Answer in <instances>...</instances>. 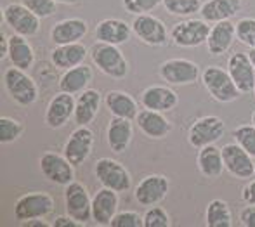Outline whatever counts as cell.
Listing matches in <instances>:
<instances>
[{"mask_svg":"<svg viewBox=\"0 0 255 227\" xmlns=\"http://www.w3.org/2000/svg\"><path fill=\"white\" fill-rule=\"evenodd\" d=\"M141 103L144 108L154 111H172L179 104V96L172 89L163 85H153L141 94Z\"/></svg>","mask_w":255,"mask_h":227,"instance_id":"obj_24","label":"cell"},{"mask_svg":"<svg viewBox=\"0 0 255 227\" xmlns=\"http://www.w3.org/2000/svg\"><path fill=\"white\" fill-rule=\"evenodd\" d=\"M89 24L80 17H70V19L57 21L51 30V40L56 45H66L80 42L87 35Z\"/></svg>","mask_w":255,"mask_h":227,"instance_id":"obj_20","label":"cell"},{"mask_svg":"<svg viewBox=\"0 0 255 227\" xmlns=\"http://www.w3.org/2000/svg\"><path fill=\"white\" fill-rule=\"evenodd\" d=\"M64 187H66L64 189L66 214L82 224H87L89 221H92V198L89 196L87 187L77 181L70 182Z\"/></svg>","mask_w":255,"mask_h":227,"instance_id":"obj_7","label":"cell"},{"mask_svg":"<svg viewBox=\"0 0 255 227\" xmlns=\"http://www.w3.org/2000/svg\"><path fill=\"white\" fill-rule=\"evenodd\" d=\"M94 147V132L87 125H78L64 144V156L73 167H80L91 156Z\"/></svg>","mask_w":255,"mask_h":227,"instance_id":"obj_10","label":"cell"},{"mask_svg":"<svg viewBox=\"0 0 255 227\" xmlns=\"http://www.w3.org/2000/svg\"><path fill=\"white\" fill-rule=\"evenodd\" d=\"M132 140V120L113 116L106 128V142L113 153H125Z\"/></svg>","mask_w":255,"mask_h":227,"instance_id":"obj_23","label":"cell"},{"mask_svg":"<svg viewBox=\"0 0 255 227\" xmlns=\"http://www.w3.org/2000/svg\"><path fill=\"white\" fill-rule=\"evenodd\" d=\"M24 132V125L21 121L14 120L9 116L0 118V140L2 144H10L14 140H17Z\"/></svg>","mask_w":255,"mask_h":227,"instance_id":"obj_34","label":"cell"},{"mask_svg":"<svg viewBox=\"0 0 255 227\" xmlns=\"http://www.w3.org/2000/svg\"><path fill=\"white\" fill-rule=\"evenodd\" d=\"M210 35V26L205 19H186L177 23L170 31V37L177 47L191 49L207 44Z\"/></svg>","mask_w":255,"mask_h":227,"instance_id":"obj_8","label":"cell"},{"mask_svg":"<svg viewBox=\"0 0 255 227\" xmlns=\"http://www.w3.org/2000/svg\"><path fill=\"white\" fill-rule=\"evenodd\" d=\"M2 16L7 26L17 35L30 38L40 31V17L23 3H9L7 7H3Z\"/></svg>","mask_w":255,"mask_h":227,"instance_id":"obj_4","label":"cell"},{"mask_svg":"<svg viewBox=\"0 0 255 227\" xmlns=\"http://www.w3.org/2000/svg\"><path fill=\"white\" fill-rule=\"evenodd\" d=\"M118 210V194L110 187H103L92 198V221L98 226H110Z\"/></svg>","mask_w":255,"mask_h":227,"instance_id":"obj_18","label":"cell"},{"mask_svg":"<svg viewBox=\"0 0 255 227\" xmlns=\"http://www.w3.org/2000/svg\"><path fill=\"white\" fill-rule=\"evenodd\" d=\"M9 59L10 64L19 70H30L35 63V52L30 42L23 35H10L9 37Z\"/></svg>","mask_w":255,"mask_h":227,"instance_id":"obj_29","label":"cell"},{"mask_svg":"<svg viewBox=\"0 0 255 227\" xmlns=\"http://www.w3.org/2000/svg\"><path fill=\"white\" fill-rule=\"evenodd\" d=\"M242 198L247 205H255V181H250L245 187H243Z\"/></svg>","mask_w":255,"mask_h":227,"instance_id":"obj_42","label":"cell"},{"mask_svg":"<svg viewBox=\"0 0 255 227\" xmlns=\"http://www.w3.org/2000/svg\"><path fill=\"white\" fill-rule=\"evenodd\" d=\"M226 132V123L219 116H202L189 127L188 140L193 147L202 149L208 144H215L222 139Z\"/></svg>","mask_w":255,"mask_h":227,"instance_id":"obj_9","label":"cell"},{"mask_svg":"<svg viewBox=\"0 0 255 227\" xmlns=\"http://www.w3.org/2000/svg\"><path fill=\"white\" fill-rule=\"evenodd\" d=\"M160 77L170 85H189L198 80L200 68L189 59H168L160 64Z\"/></svg>","mask_w":255,"mask_h":227,"instance_id":"obj_14","label":"cell"},{"mask_svg":"<svg viewBox=\"0 0 255 227\" xmlns=\"http://www.w3.org/2000/svg\"><path fill=\"white\" fill-rule=\"evenodd\" d=\"M111 227H142L144 221L137 212H120L113 217Z\"/></svg>","mask_w":255,"mask_h":227,"instance_id":"obj_40","label":"cell"},{"mask_svg":"<svg viewBox=\"0 0 255 227\" xmlns=\"http://www.w3.org/2000/svg\"><path fill=\"white\" fill-rule=\"evenodd\" d=\"M38 165H40L42 174L47 181L57 184V186H68L70 182H73V165L70 163V160L64 154L44 153L38 160Z\"/></svg>","mask_w":255,"mask_h":227,"instance_id":"obj_11","label":"cell"},{"mask_svg":"<svg viewBox=\"0 0 255 227\" xmlns=\"http://www.w3.org/2000/svg\"><path fill=\"white\" fill-rule=\"evenodd\" d=\"M202 82L207 92L212 96V99L219 103H233L240 97L238 87L233 82L231 75L228 70L219 66H208L202 73Z\"/></svg>","mask_w":255,"mask_h":227,"instance_id":"obj_2","label":"cell"},{"mask_svg":"<svg viewBox=\"0 0 255 227\" xmlns=\"http://www.w3.org/2000/svg\"><path fill=\"white\" fill-rule=\"evenodd\" d=\"M24 226H30V227H47L49 224L42 222V219H31V221H26Z\"/></svg>","mask_w":255,"mask_h":227,"instance_id":"obj_45","label":"cell"},{"mask_svg":"<svg viewBox=\"0 0 255 227\" xmlns=\"http://www.w3.org/2000/svg\"><path fill=\"white\" fill-rule=\"evenodd\" d=\"M132 31L134 35L149 47H161L167 44V28L163 21L151 14H139L132 21Z\"/></svg>","mask_w":255,"mask_h":227,"instance_id":"obj_12","label":"cell"},{"mask_svg":"<svg viewBox=\"0 0 255 227\" xmlns=\"http://www.w3.org/2000/svg\"><path fill=\"white\" fill-rule=\"evenodd\" d=\"M54 227H80L82 222L75 221L73 217H70V215H66V217H57L56 221H54Z\"/></svg>","mask_w":255,"mask_h":227,"instance_id":"obj_43","label":"cell"},{"mask_svg":"<svg viewBox=\"0 0 255 227\" xmlns=\"http://www.w3.org/2000/svg\"><path fill=\"white\" fill-rule=\"evenodd\" d=\"M252 123L255 125V111H254V113H252Z\"/></svg>","mask_w":255,"mask_h":227,"instance_id":"obj_48","label":"cell"},{"mask_svg":"<svg viewBox=\"0 0 255 227\" xmlns=\"http://www.w3.org/2000/svg\"><path fill=\"white\" fill-rule=\"evenodd\" d=\"M235 140L250 154L255 158V125H240L233 130Z\"/></svg>","mask_w":255,"mask_h":227,"instance_id":"obj_35","label":"cell"},{"mask_svg":"<svg viewBox=\"0 0 255 227\" xmlns=\"http://www.w3.org/2000/svg\"><path fill=\"white\" fill-rule=\"evenodd\" d=\"M135 123H137L139 130L149 139H163L172 130V123L163 116L161 111L148 110V108L139 111L135 116Z\"/></svg>","mask_w":255,"mask_h":227,"instance_id":"obj_21","label":"cell"},{"mask_svg":"<svg viewBox=\"0 0 255 227\" xmlns=\"http://www.w3.org/2000/svg\"><path fill=\"white\" fill-rule=\"evenodd\" d=\"M198 168L200 172L208 179H215L224 170V158H222V149L215 147L214 144H208L200 149L198 153Z\"/></svg>","mask_w":255,"mask_h":227,"instance_id":"obj_31","label":"cell"},{"mask_svg":"<svg viewBox=\"0 0 255 227\" xmlns=\"http://www.w3.org/2000/svg\"><path fill=\"white\" fill-rule=\"evenodd\" d=\"M122 3H124V9L128 14L139 16V14L151 12L160 3H163V0H122Z\"/></svg>","mask_w":255,"mask_h":227,"instance_id":"obj_37","label":"cell"},{"mask_svg":"<svg viewBox=\"0 0 255 227\" xmlns=\"http://www.w3.org/2000/svg\"><path fill=\"white\" fill-rule=\"evenodd\" d=\"M240 222L245 227H255V205H250L240 212Z\"/></svg>","mask_w":255,"mask_h":227,"instance_id":"obj_41","label":"cell"},{"mask_svg":"<svg viewBox=\"0 0 255 227\" xmlns=\"http://www.w3.org/2000/svg\"><path fill=\"white\" fill-rule=\"evenodd\" d=\"M54 212V200L47 193H28L14 205V215L17 221L26 222L31 219H45Z\"/></svg>","mask_w":255,"mask_h":227,"instance_id":"obj_6","label":"cell"},{"mask_svg":"<svg viewBox=\"0 0 255 227\" xmlns=\"http://www.w3.org/2000/svg\"><path fill=\"white\" fill-rule=\"evenodd\" d=\"M91 57L96 68L106 77L113 78V80H122V78L127 77L128 64L122 50L118 49V45L98 42L96 45L91 47Z\"/></svg>","mask_w":255,"mask_h":227,"instance_id":"obj_1","label":"cell"},{"mask_svg":"<svg viewBox=\"0 0 255 227\" xmlns=\"http://www.w3.org/2000/svg\"><path fill=\"white\" fill-rule=\"evenodd\" d=\"M77 101L73 99V94L59 92L49 101L47 110H45V125L49 128H61L68 123L75 114Z\"/></svg>","mask_w":255,"mask_h":227,"instance_id":"obj_17","label":"cell"},{"mask_svg":"<svg viewBox=\"0 0 255 227\" xmlns=\"http://www.w3.org/2000/svg\"><path fill=\"white\" fill-rule=\"evenodd\" d=\"M202 0H163V7L172 16H193L202 10Z\"/></svg>","mask_w":255,"mask_h":227,"instance_id":"obj_33","label":"cell"},{"mask_svg":"<svg viewBox=\"0 0 255 227\" xmlns=\"http://www.w3.org/2000/svg\"><path fill=\"white\" fill-rule=\"evenodd\" d=\"M0 38H2V47H0V57L2 59H5V57H9V37H5V33H0Z\"/></svg>","mask_w":255,"mask_h":227,"instance_id":"obj_44","label":"cell"},{"mask_svg":"<svg viewBox=\"0 0 255 227\" xmlns=\"http://www.w3.org/2000/svg\"><path fill=\"white\" fill-rule=\"evenodd\" d=\"M132 33H134V31H132V24L125 23V21H122V19H115V17L99 21L94 30L96 40L103 42V44H111V45L125 44V42L130 40Z\"/></svg>","mask_w":255,"mask_h":227,"instance_id":"obj_19","label":"cell"},{"mask_svg":"<svg viewBox=\"0 0 255 227\" xmlns=\"http://www.w3.org/2000/svg\"><path fill=\"white\" fill-rule=\"evenodd\" d=\"M104 104L110 110V113L113 116L120 118H128V120H134L139 113V108L135 99L127 92L122 91H111L106 94L104 97Z\"/></svg>","mask_w":255,"mask_h":227,"instance_id":"obj_30","label":"cell"},{"mask_svg":"<svg viewBox=\"0 0 255 227\" xmlns=\"http://www.w3.org/2000/svg\"><path fill=\"white\" fill-rule=\"evenodd\" d=\"M144 221V227H168L170 226V217L161 207H151L142 217Z\"/></svg>","mask_w":255,"mask_h":227,"instance_id":"obj_38","label":"cell"},{"mask_svg":"<svg viewBox=\"0 0 255 227\" xmlns=\"http://www.w3.org/2000/svg\"><path fill=\"white\" fill-rule=\"evenodd\" d=\"M24 7L35 12L38 17H49L56 12V0H21Z\"/></svg>","mask_w":255,"mask_h":227,"instance_id":"obj_39","label":"cell"},{"mask_svg":"<svg viewBox=\"0 0 255 227\" xmlns=\"http://www.w3.org/2000/svg\"><path fill=\"white\" fill-rule=\"evenodd\" d=\"M236 38V24L231 21H219L210 28V35L207 38V49L212 56H222L231 49Z\"/></svg>","mask_w":255,"mask_h":227,"instance_id":"obj_22","label":"cell"},{"mask_svg":"<svg viewBox=\"0 0 255 227\" xmlns=\"http://www.w3.org/2000/svg\"><path fill=\"white\" fill-rule=\"evenodd\" d=\"M94 174L98 181L103 184V187L117 191V193H125L130 189L132 177L128 170L117 160L111 158H101L94 165Z\"/></svg>","mask_w":255,"mask_h":227,"instance_id":"obj_5","label":"cell"},{"mask_svg":"<svg viewBox=\"0 0 255 227\" xmlns=\"http://www.w3.org/2000/svg\"><path fill=\"white\" fill-rule=\"evenodd\" d=\"M94 71L89 64H78L70 70H64L63 77L59 78V91L68 94H82L87 91V85L92 82Z\"/></svg>","mask_w":255,"mask_h":227,"instance_id":"obj_25","label":"cell"},{"mask_svg":"<svg viewBox=\"0 0 255 227\" xmlns=\"http://www.w3.org/2000/svg\"><path fill=\"white\" fill-rule=\"evenodd\" d=\"M236 38L250 49H255V17H243L236 23Z\"/></svg>","mask_w":255,"mask_h":227,"instance_id":"obj_36","label":"cell"},{"mask_svg":"<svg viewBox=\"0 0 255 227\" xmlns=\"http://www.w3.org/2000/svg\"><path fill=\"white\" fill-rule=\"evenodd\" d=\"M170 182L165 175H148L135 186L134 198L141 207H154L167 198Z\"/></svg>","mask_w":255,"mask_h":227,"instance_id":"obj_13","label":"cell"},{"mask_svg":"<svg viewBox=\"0 0 255 227\" xmlns=\"http://www.w3.org/2000/svg\"><path fill=\"white\" fill-rule=\"evenodd\" d=\"M103 103V96L96 89H87L80 94L75 106V123L78 125H89L99 113V108Z\"/></svg>","mask_w":255,"mask_h":227,"instance_id":"obj_27","label":"cell"},{"mask_svg":"<svg viewBox=\"0 0 255 227\" xmlns=\"http://www.w3.org/2000/svg\"><path fill=\"white\" fill-rule=\"evenodd\" d=\"M228 71L233 82L242 94H250L255 89V66L250 61L249 54L236 52L229 57Z\"/></svg>","mask_w":255,"mask_h":227,"instance_id":"obj_16","label":"cell"},{"mask_svg":"<svg viewBox=\"0 0 255 227\" xmlns=\"http://www.w3.org/2000/svg\"><path fill=\"white\" fill-rule=\"evenodd\" d=\"M57 3H64V5H78L82 3L84 0H56Z\"/></svg>","mask_w":255,"mask_h":227,"instance_id":"obj_46","label":"cell"},{"mask_svg":"<svg viewBox=\"0 0 255 227\" xmlns=\"http://www.w3.org/2000/svg\"><path fill=\"white\" fill-rule=\"evenodd\" d=\"M3 84L12 97L14 103L19 106H31L38 99V87L31 77H28L26 71L12 66L7 68L3 73Z\"/></svg>","mask_w":255,"mask_h":227,"instance_id":"obj_3","label":"cell"},{"mask_svg":"<svg viewBox=\"0 0 255 227\" xmlns=\"http://www.w3.org/2000/svg\"><path fill=\"white\" fill-rule=\"evenodd\" d=\"M254 94H255V89H254Z\"/></svg>","mask_w":255,"mask_h":227,"instance_id":"obj_49","label":"cell"},{"mask_svg":"<svg viewBox=\"0 0 255 227\" xmlns=\"http://www.w3.org/2000/svg\"><path fill=\"white\" fill-rule=\"evenodd\" d=\"M249 57H250V61H252V64L255 66V49H250V52H249Z\"/></svg>","mask_w":255,"mask_h":227,"instance_id":"obj_47","label":"cell"},{"mask_svg":"<svg viewBox=\"0 0 255 227\" xmlns=\"http://www.w3.org/2000/svg\"><path fill=\"white\" fill-rule=\"evenodd\" d=\"M205 222L208 227H233V215L224 200H214L205 212Z\"/></svg>","mask_w":255,"mask_h":227,"instance_id":"obj_32","label":"cell"},{"mask_svg":"<svg viewBox=\"0 0 255 227\" xmlns=\"http://www.w3.org/2000/svg\"><path fill=\"white\" fill-rule=\"evenodd\" d=\"M87 57V47L80 42L66 45H56L51 54V61L57 70H70L82 64Z\"/></svg>","mask_w":255,"mask_h":227,"instance_id":"obj_28","label":"cell"},{"mask_svg":"<svg viewBox=\"0 0 255 227\" xmlns=\"http://www.w3.org/2000/svg\"><path fill=\"white\" fill-rule=\"evenodd\" d=\"M222 158H224L226 170L236 179H250L255 175V163L252 161V156L238 142L226 144L222 147Z\"/></svg>","mask_w":255,"mask_h":227,"instance_id":"obj_15","label":"cell"},{"mask_svg":"<svg viewBox=\"0 0 255 227\" xmlns=\"http://www.w3.org/2000/svg\"><path fill=\"white\" fill-rule=\"evenodd\" d=\"M242 0H207L202 5V17L207 23H219L229 21L242 10Z\"/></svg>","mask_w":255,"mask_h":227,"instance_id":"obj_26","label":"cell"}]
</instances>
